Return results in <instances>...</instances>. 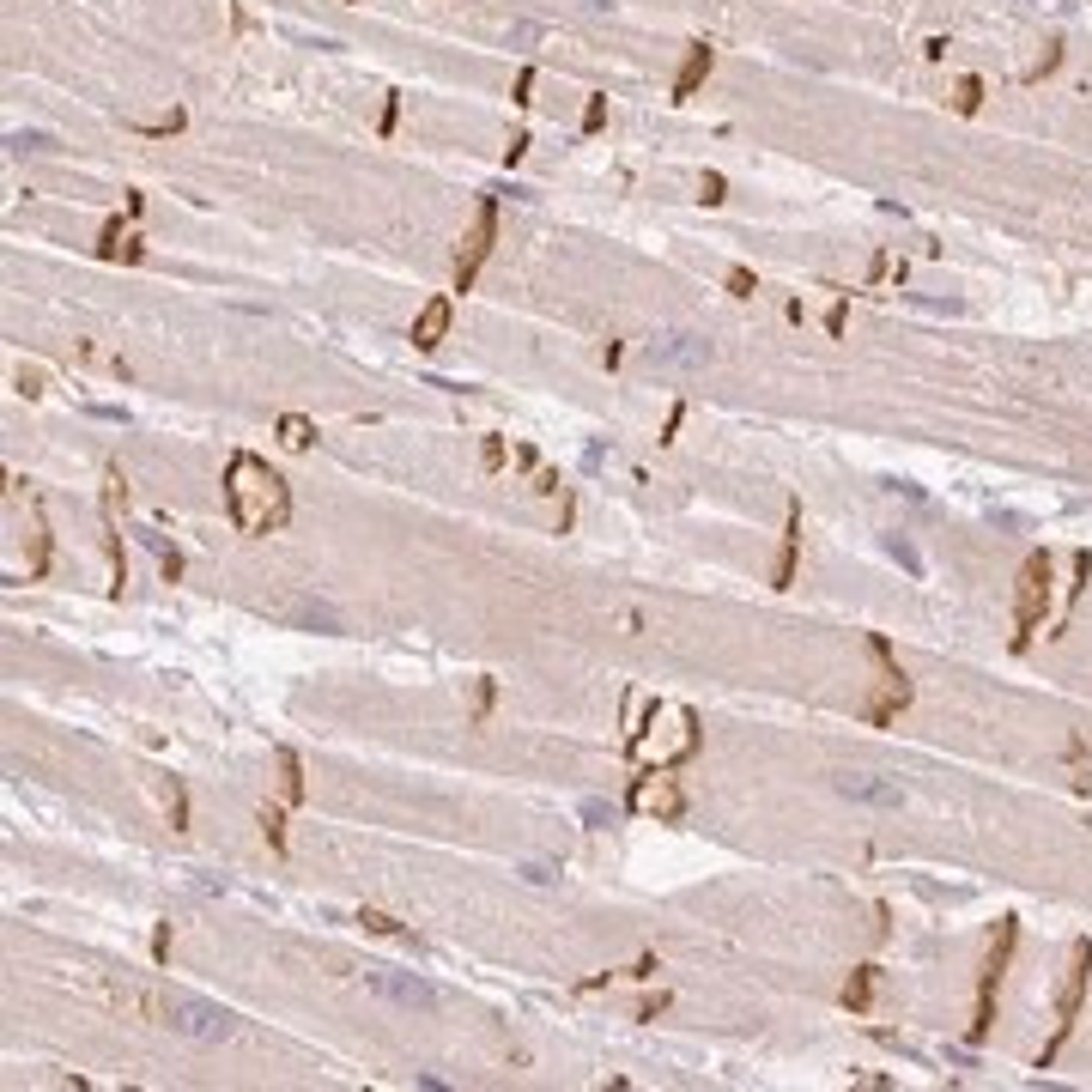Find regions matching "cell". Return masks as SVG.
Instances as JSON below:
<instances>
[{"label":"cell","instance_id":"6da1fadb","mask_svg":"<svg viewBox=\"0 0 1092 1092\" xmlns=\"http://www.w3.org/2000/svg\"><path fill=\"white\" fill-rule=\"evenodd\" d=\"M158 1013H164V1026L170 1031H182V1038H201V1044H219V1038H231L237 1031V1013L231 1008H219V1001H201V995H164L158 1001Z\"/></svg>","mask_w":1092,"mask_h":1092},{"label":"cell","instance_id":"7a4b0ae2","mask_svg":"<svg viewBox=\"0 0 1092 1092\" xmlns=\"http://www.w3.org/2000/svg\"><path fill=\"white\" fill-rule=\"evenodd\" d=\"M364 990L377 995V1001H388V1008H437L444 995H437V983L431 977H419V971H364Z\"/></svg>","mask_w":1092,"mask_h":1092},{"label":"cell","instance_id":"3957f363","mask_svg":"<svg viewBox=\"0 0 1092 1092\" xmlns=\"http://www.w3.org/2000/svg\"><path fill=\"white\" fill-rule=\"evenodd\" d=\"M644 359L656 364V370H704V364L716 359V346H710L704 334H656V340L644 346Z\"/></svg>","mask_w":1092,"mask_h":1092},{"label":"cell","instance_id":"277c9868","mask_svg":"<svg viewBox=\"0 0 1092 1092\" xmlns=\"http://www.w3.org/2000/svg\"><path fill=\"white\" fill-rule=\"evenodd\" d=\"M838 795L862 801V808H905V783L874 777V771H838Z\"/></svg>","mask_w":1092,"mask_h":1092},{"label":"cell","instance_id":"5b68a950","mask_svg":"<svg viewBox=\"0 0 1092 1092\" xmlns=\"http://www.w3.org/2000/svg\"><path fill=\"white\" fill-rule=\"evenodd\" d=\"M1044 601H1050V565H1044V559H1031V565H1026V577H1020V637H1026V631L1038 626Z\"/></svg>","mask_w":1092,"mask_h":1092},{"label":"cell","instance_id":"8992f818","mask_svg":"<svg viewBox=\"0 0 1092 1092\" xmlns=\"http://www.w3.org/2000/svg\"><path fill=\"white\" fill-rule=\"evenodd\" d=\"M444 322H449V303H431V310H425V322H419V346L437 340V334H444Z\"/></svg>","mask_w":1092,"mask_h":1092},{"label":"cell","instance_id":"52a82bcc","mask_svg":"<svg viewBox=\"0 0 1092 1092\" xmlns=\"http://www.w3.org/2000/svg\"><path fill=\"white\" fill-rule=\"evenodd\" d=\"M534 37H541V24H528V19H522V24H510V43H516V49H528Z\"/></svg>","mask_w":1092,"mask_h":1092}]
</instances>
